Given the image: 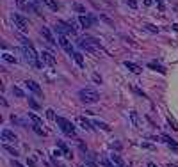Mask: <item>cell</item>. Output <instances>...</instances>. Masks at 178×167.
<instances>
[{
	"mask_svg": "<svg viewBox=\"0 0 178 167\" xmlns=\"http://www.w3.org/2000/svg\"><path fill=\"white\" fill-rule=\"evenodd\" d=\"M78 98H80L84 103L93 105V103H98V100H100V94H98V91L91 89V87H84V89L78 91Z\"/></svg>",
	"mask_w": 178,
	"mask_h": 167,
	"instance_id": "cell-1",
	"label": "cell"
},
{
	"mask_svg": "<svg viewBox=\"0 0 178 167\" xmlns=\"http://www.w3.org/2000/svg\"><path fill=\"white\" fill-rule=\"evenodd\" d=\"M22 52H23V57H25V61H27L29 64H32L34 68H41V62H39V59H41V57L36 53V50H34L32 45L22 46Z\"/></svg>",
	"mask_w": 178,
	"mask_h": 167,
	"instance_id": "cell-2",
	"label": "cell"
},
{
	"mask_svg": "<svg viewBox=\"0 0 178 167\" xmlns=\"http://www.w3.org/2000/svg\"><path fill=\"white\" fill-rule=\"evenodd\" d=\"M55 121H57V124L61 126V130L68 135V137H75V135H77V132H75V126H73V124L68 121V119H64V117H57Z\"/></svg>",
	"mask_w": 178,
	"mask_h": 167,
	"instance_id": "cell-3",
	"label": "cell"
},
{
	"mask_svg": "<svg viewBox=\"0 0 178 167\" xmlns=\"http://www.w3.org/2000/svg\"><path fill=\"white\" fill-rule=\"evenodd\" d=\"M54 30H55L57 34H62V36H68V34H71V36H75V28H73L71 23H66V22H59L55 23V27H54Z\"/></svg>",
	"mask_w": 178,
	"mask_h": 167,
	"instance_id": "cell-4",
	"label": "cell"
},
{
	"mask_svg": "<svg viewBox=\"0 0 178 167\" xmlns=\"http://www.w3.org/2000/svg\"><path fill=\"white\" fill-rule=\"evenodd\" d=\"M13 22H14V27H18V30H22V32H29V22L22 16V14L14 13V14H13Z\"/></svg>",
	"mask_w": 178,
	"mask_h": 167,
	"instance_id": "cell-5",
	"label": "cell"
},
{
	"mask_svg": "<svg viewBox=\"0 0 178 167\" xmlns=\"http://www.w3.org/2000/svg\"><path fill=\"white\" fill-rule=\"evenodd\" d=\"M59 45H61L62 48H64L68 53H70V55H73V52H75V50H73L71 41L68 39V36H62V34H59Z\"/></svg>",
	"mask_w": 178,
	"mask_h": 167,
	"instance_id": "cell-6",
	"label": "cell"
},
{
	"mask_svg": "<svg viewBox=\"0 0 178 167\" xmlns=\"http://www.w3.org/2000/svg\"><path fill=\"white\" fill-rule=\"evenodd\" d=\"M39 57H41V61H43L45 64H48V66H52V68H54V66L57 64L55 57L52 55L50 52H46V50H43V52H41V53H39Z\"/></svg>",
	"mask_w": 178,
	"mask_h": 167,
	"instance_id": "cell-7",
	"label": "cell"
},
{
	"mask_svg": "<svg viewBox=\"0 0 178 167\" xmlns=\"http://www.w3.org/2000/svg\"><path fill=\"white\" fill-rule=\"evenodd\" d=\"M0 135H2V140H4V142H16L18 140V135L14 134V132H11V130H7V128L2 130Z\"/></svg>",
	"mask_w": 178,
	"mask_h": 167,
	"instance_id": "cell-8",
	"label": "cell"
},
{
	"mask_svg": "<svg viewBox=\"0 0 178 167\" xmlns=\"http://www.w3.org/2000/svg\"><path fill=\"white\" fill-rule=\"evenodd\" d=\"M25 87H27L29 91H32L34 94H38V96L43 94V91H41V87H39V84H36L34 80H27V82H25Z\"/></svg>",
	"mask_w": 178,
	"mask_h": 167,
	"instance_id": "cell-9",
	"label": "cell"
},
{
	"mask_svg": "<svg viewBox=\"0 0 178 167\" xmlns=\"http://www.w3.org/2000/svg\"><path fill=\"white\" fill-rule=\"evenodd\" d=\"M41 36L46 39V43H50V45H55V38H54V34L50 32V28H48V27H43V28H41Z\"/></svg>",
	"mask_w": 178,
	"mask_h": 167,
	"instance_id": "cell-10",
	"label": "cell"
},
{
	"mask_svg": "<svg viewBox=\"0 0 178 167\" xmlns=\"http://www.w3.org/2000/svg\"><path fill=\"white\" fill-rule=\"evenodd\" d=\"M77 123L80 124V126H82L84 130H87V132H93V123L87 121V119H86L84 116H78V117H77Z\"/></svg>",
	"mask_w": 178,
	"mask_h": 167,
	"instance_id": "cell-11",
	"label": "cell"
},
{
	"mask_svg": "<svg viewBox=\"0 0 178 167\" xmlns=\"http://www.w3.org/2000/svg\"><path fill=\"white\" fill-rule=\"evenodd\" d=\"M78 23H80L84 28H89L93 23H95V20H93V18H89V16H86V14H80V16H78Z\"/></svg>",
	"mask_w": 178,
	"mask_h": 167,
	"instance_id": "cell-12",
	"label": "cell"
},
{
	"mask_svg": "<svg viewBox=\"0 0 178 167\" xmlns=\"http://www.w3.org/2000/svg\"><path fill=\"white\" fill-rule=\"evenodd\" d=\"M148 68L150 69H153V71H159V73H166V68L162 66V64H159V62H155V61H151V62H148Z\"/></svg>",
	"mask_w": 178,
	"mask_h": 167,
	"instance_id": "cell-13",
	"label": "cell"
},
{
	"mask_svg": "<svg viewBox=\"0 0 178 167\" xmlns=\"http://www.w3.org/2000/svg\"><path fill=\"white\" fill-rule=\"evenodd\" d=\"M125 68H128V69L132 73H135V75H139V73L143 71V68L137 66V64H134V62H130V61H125Z\"/></svg>",
	"mask_w": 178,
	"mask_h": 167,
	"instance_id": "cell-14",
	"label": "cell"
},
{
	"mask_svg": "<svg viewBox=\"0 0 178 167\" xmlns=\"http://www.w3.org/2000/svg\"><path fill=\"white\" fill-rule=\"evenodd\" d=\"M162 139L167 142V146H169V149L171 151H175V153H178V144L175 142V140L171 139V137H167V135H162Z\"/></svg>",
	"mask_w": 178,
	"mask_h": 167,
	"instance_id": "cell-15",
	"label": "cell"
},
{
	"mask_svg": "<svg viewBox=\"0 0 178 167\" xmlns=\"http://www.w3.org/2000/svg\"><path fill=\"white\" fill-rule=\"evenodd\" d=\"M130 119H132L134 126H137V128H139L141 124H143V123H141V117H139V114H137L135 110H132V112H130Z\"/></svg>",
	"mask_w": 178,
	"mask_h": 167,
	"instance_id": "cell-16",
	"label": "cell"
},
{
	"mask_svg": "<svg viewBox=\"0 0 178 167\" xmlns=\"http://www.w3.org/2000/svg\"><path fill=\"white\" fill-rule=\"evenodd\" d=\"M57 146L62 149V153H64V156H66V158H71V151H70V148H68L62 140H57Z\"/></svg>",
	"mask_w": 178,
	"mask_h": 167,
	"instance_id": "cell-17",
	"label": "cell"
},
{
	"mask_svg": "<svg viewBox=\"0 0 178 167\" xmlns=\"http://www.w3.org/2000/svg\"><path fill=\"white\" fill-rule=\"evenodd\" d=\"M111 162H112V164H116L118 167H125V162H123V158H121L119 155H116V153L111 156Z\"/></svg>",
	"mask_w": 178,
	"mask_h": 167,
	"instance_id": "cell-18",
	"label": "cell"
},
{
	"mask_svg": "<svg viewBox=\"0 0 178 167\" xmlns=\"http://www.w3.org/2000/svg\"><path fill=\"white\" fill-rule=\"evenodd\" d=\"M95 126H98L100 130H103V132H111V126L107 124V123H103V121H100V119H96L95 123H93Z\"/></svg>",
	"mask_w": 178,
	"mask_h": 167,
	"instance_id": "cell-19",
	"label": "cell"
},
{
	"mask_svg": "<svg viewBox=\"0 0 178 167\" xmlns=\"http://www.w3.org/2000/svg\"><path fill=\"white\" fill-rule=\"evenodd\" d=\"M73 59H75V62H77L80 68H84V57L80 52H73Z\"/></svg>",
	"mask_w": 178,
	"mask_h": 167,
	"instance_id": "cell-20",
	"label": "cell"
},
{
	"mask_svg": "<svg viewBox=\"0 0 178 167\" xmlns=\"http://www.w3.org/2000/svg\"><path fill=\"white\" fill-rule=\"evenodd\" d=\"M29 119H32V121H34V124H39V126L43 124V121H41V117H39V116H36L34 112H29Z\"/></svg>",
	"mask_w": 178,
	"mask_h": 167,
	"instance_id": "cell-21",
	"label": "cell"
},
{
	"mask_svg": "<svg viewBox=\"0 0 178 167\" xmlns=\"http://www.w3.org/2000/svg\"><path fill=\"white\" fill-rule=\"evenodd\" d=\"M45 4L50 7V9H54V11H57V9H59V4H57V2H54V0H45Z\"/></svg>",
	"mask_w": 178,
	"mask_h": 167,
	"instance_id": "cell-22",
	"label": "cell"
},
{
	"mask_svg": "<svg viewBox=\"0 0 178 167\" xmlns=\"http://www.w3.org/2000/svg\"><path fill=\"white\" fill-rule=\"evenodd\" d=\"M29 105H30V109H34V110H39V103L34 98H29Z\"/></svg>",
	"mask_w": 178,
	"mask_h": 167,
	"instance_id": "cell-23",
	"label": "cell"
},
{
	"mask_svg": "<svg viewBox=\"0 0 178 167\" xmlns=\"http://www.w3.org/2000/svg\"><path fill=\"white\" fill-rule=\"evenodd\" d=\"M167 121H169V124H171V128L175 130V132H178V123L175 121V117L169 116V117H167Z\"/></svg>",
	"mask_w": 178,
	"mask_h": 167,
	"instance_id": "cell-24",
	"label": "cell"
},
{
	"mask_svg": "<svg viewBox=\"0 0 178 167\" xmlns=\"http://www.w3.org/2000/svg\"><path fill=\"white\" fill-rule=\"evenodd\" d=\"M13 94L18 96V98H25V93L22 89H18V87H13Z\"/></svg>",
	"mask_w": 178,
	"mask_h": 167,
	"instance_id": "cell-25",
	"label": "cell"
},
{
	"mask_svg": "<svg viewBox=\"0 0 178 167\" xmlns=\"http://www.w3.org/2000/svg\"><path fill=\"white\" fill-rule=\"evenodd\" d=\"M4 149L7 151V153H11V155H14V156H18V151L14 149V148H11V146H7L6 142H4Z\"/></svg>",
	"mask_w": 178,
	"mask_h": 167,
	"instance_id": "cell-26",
	"label": "cell"
},
{
	"mask_svg": "<svg viewBox=\"0 0 178 167\" xmlns=\"http://www.w3.org/2000/svg\"><path fill=\"white\" fill-rule=\"evenodd\" d=\"M46 117L52 119V121H55V119H57V116L54 114V109H46Z\"/></svg>",
	"mask_w": 178,
	"mask_h": 167,
	"instance_id": "cell-27",
	"label": "cell"
},
{
	"mask_svg": "<svg viewBox=\"0 0 178 167\" xmlns=\"http://www.w3.org/2000/svg\"><path fill=\"white\" fill-rule=\"evenodd\" d=\"M32 128H34V132H36V134H38V135H43V137H45V135H46V134H45V130L41 128L39 124H34Z\"/></svg>",
	"mask_w": 178,
	"mask_h": 167,
	"instance_id": "cell-28",
	"label": "cell"
},
{
	"mask_svg": "<svg viewBox=\"0 0 178 167\" xmlns=\"http://www.w3.org/2000/svg\"><path fill=\"white\" fill-rule=\"evenodd\" d=\"M143 27H144L146 30L153 32V34H157V32H159V28H157V27H153V25H150V23H146V25H143Z\"/></svg>",
	"mask_w": 178,
	"mask_h": 167,
	"instance_id": "cell-29",
	"label": "cell"
},
{
	"mask_svg": "<svg viewBox=\"0 0 178 167\" xmlns=\"http://www.w3.org/2000/svg\"><path fill=\"white\" fill-rule=\"evenodd\" d=\"M73 9H75L77 13H82V14L86 13V7H84V6H80V4H73Z\"/></svg>",
	"mask_w": 178,
	"mask_h": 167,
	"instance_id": "cell-30",
	"label": "cell"
},
{
	"mask_svg": "<svg viewBox=\"0 0 178 167\" xmlns=\"http://www.w3.org/2000/svg\"><path fill=\"white\" fill-rule=\"evenodd\" d=\"M4 59H6L7 62H13V64H14V62H16V57H13V55H9V53H4Z\"/></svg>",
	"mask_w": 178,
	"mask_h": 167,
	"instance_id": "cell-31",
	"label": "cell"
},
{
	"mask_svg": "<svg viewBox=\"0 0 178 167\" xmlns=\"http://www.w3.org/2000/svg\"><path fill=\"white\" fill-rule=\"evenodd\" d=\"M127 4H128L130 7H132V9H135V7H137V2H135V0H128Z\"/></svg>",
	"mask_w": 178,
	"mask_h": 167,
	"instance_id": "cell-32",
	"label": "cell"
},
{
	"mask_svg": "<svg viewBox=\"0 0 178 167\" xmlns=\"http://www.w3.org/2000/svg\"><path fill=\"white\" fill-rule=\"evenodd\" d=\"M93 80H95V82H98V84H102V77H100V75H96V73L93 75Z\"/></svg>",
	"mask_w": 178,
	"mask_h": 167,
	"instance_id": "cell-33",
	"label": "cell"
},
{
	"mask_svg": "<svg viewBox=\"0 0 178 167\" xmlns=\"http://www.w3.org/2000/svg\"><path fill=\"white\" fill-rule=\"evenodd\" d=\"M27 164H29V167H36V160H34V158H29Z\"/></svg>",
	"mask_w": 178,
	"mask_h": 167,
	"instance_id": "cell-34",
	"label": "cell"
},
{
	"mask_svg": "<svg viewBox=\"0 0 178 167\" xmlns=\"http://www.w3.org/2000/svg\"><path fill=\"white\" fill-rule=\"evenodd\" d=\"M86 167H98L95 164V162H89V160H86Z\"/></svg>",
	"mask_w": 178,
	"mask_h": 167,
	"instance_id": "cell-35",
	"label": "cell"
},
{
	"mask_svg": "<svg viewBox=\"0 0 178 167\" xmlns=\"http://www.w3.org/2000/svg\"><path fill=\"white\" fill-rule=\"evenodd\" d=\"M157 4H159V9H160V11H164V4H162V0H155Z\"/></svg>",
	"mask_w": 178,
	"mask_h": 167,
	"instance_id": "cell-36",
	"label": "cell"
},
{
	"mask_svg": "<svg viewBox=\"0 0 178 167\" xmlns=\"http://www.w3.org/2000/svg\"><path fill=\"white\" fill-rule=\"evenodd\" d=\"M13 167H25V165H22L20 162H16V160H13Z\"/></svg>",
	"mask_w": 178,
	"mask_h": 167,
	"instance_id": "cell-37",
	"label": "cell"
},
{
	"mask_svg": "<svg viewBox=\"0 0 178 167\" xmlns=\"http://www.w3.org/2000/svg\"><path fill=\"white\" fill-rule=\"evenodd\" d=\"M78 146H80V149H82V151H87V148H86V144H84V142H78Z\"/></svg>",
	"mask_w": 178,
	"mask_h": 167,
	"instance_id": "cell-38",
	"label": "cell"
},
{
	"mask_svg": "<svg viewBox=\"0 0 178 167\" xmlns=\"http://www.w3.org/2000/svg\"><path fill=\"white\" fill-rule=\"evenodd\" d=\"M102 20H103V22H105V23H109V25H112V22H111V20H109V18H107V16H102Z\"/></svg>",
	"mask_w": 178,
	"mask_h": 167,
	"instance_id": "cell-39",
	"label": "cell"
},
{
	"mask_svg": "<svg viewBox=\"0 0 178 167\" xmlns=\"http://www.w3.org/2000/svg\"><path fill=\"white\" fill-rule=\"evenodd\" d=\"M135 93H137V94H141V96H143V98H146V94H144V93H143V91H141V89H135Z\"/></svg>",
	"mask_w": 178,
	"mask_h": 167,
	"instance_id": "cell-40",
	"label": "cell"
},
{
	"mask_svg": "<svg viewBox=\"0 0 178 167\" xmlns=\"http://www.w3.org/2000/svg\"><path fill=\"white\" fill-rule=\"evenodd\" d=\"M143 148H148V149H153V146H151V144H148V142H144V144H143Z\"/></svg>",
	"mask_w": 178,
	"mask_h": 167,
	"instance_id": "cell-41",
	"label": "cell"
},
{
	"mask_svg": "<svg viewBox=\"0 0 178 167\" xmlns=\"http://www.w3.org/2000/svg\"><path fill=\"white\" fill-rule=\"evenodd\" d=\"M148 167H159V165H155L153 162H150V164H148Z\"/></svg>",
	"mask_w": 178,
	"mask_h": 167,
	"instance_id": "cell-42",
	"label": "cell"
},
{
	"mask_svg": "<svg viewBox=\"0 0 178 167\" xmlns=\"http://www.w3.org/2000/svg\"><path fill=\"white\" fill-rule=\"evenodd\" d=\"M173 28H175V30L178 32V23H175V25H173Z\"/></svg>",
	"mask_w": 178,
	"mask_h": 167,
	"instance_id": "cell-43",
	"label": "cell"
},
{
	"mask_svg": "<svg viewBox=\"0 0 178 167\" xmlns=\"http://www.w3.org/2000/svg\"><path fill=\"white\" fill-rule=\"evenodd\" d=\"M34 2H36V4H41V2H45V0H34Z\"/></svg>",
	"mask_w": 178,
	"mask_h": 167,
	"instance_id": "cell-44",
	"label": "cell"
},
{
	"mask_svg": "<svg viewBox=\"0 0 178 167\" xmlns=\"http://www.w3.org/2000/svg\"><path fill=\"white\" fill-rule=\"evenodd\" d=\"M167 167H176V165H175V164H167Z\"/></svg>",
	"mask_w": 178,
	"mask_h": 167,
	"instance_id": "cell-45",
	"label": "cell"
},
{
	"mask_svg": "<svg viewBox=\"0 0 178 167\" xmlns=\"http://www.w3.org/2000/svg\"><path fill=\"white\" fill-rule=\"evenodd\" d=\"M80 167H86V165H80Z\"/></svg>",
	"mask_w": 178,
	"mask_h": 167,
	"instance_id": "cell-46",
	"label": "cell"
},
{
	"mask_svg": "<svg viewBox=\"0 0 178 167\" xmlns=\"http://www.w3.org/2000/svg\"><path fill=\"white\" fill-rule=\"evenodd\" d=\"M61 167H64V165H61Z\"/></svg>",
	"mask_w": 178,
	"mask_h": 167,
	"instance_id": "cell-47",
	"label": "cell"
}]
</instances>
